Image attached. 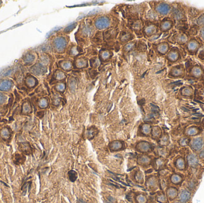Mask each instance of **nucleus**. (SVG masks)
Wrapping results in <instances>:
<instances>
[{
  "label": "nucleus",
  "mask_w": 204,
  "mask_h": 203,
  "mask_svg": "<svg viewBox=\"0 0 204 203\" xmlns=\"http://www.w3.org/2000/svg\"><path fill=\"white\" fill-rule=\"evenodd\" d=\"M0 134H1V136L4 139H8L10 136V132L7 128H4V129H2Z\"/></svg>",
  "instance_id": "nucleus-34"
},
{
  "label": "nucleus",
  "mask_w": 204,
  "mask_h": 203,
  "mask_svg": "<svg viewBox=\"0 0 204 203\" xmlns=\"http://www.w3.org/2000/svg\"><path fill=\"white\" fill-rule=\"evenodd\" d=\"M13 86V82L10 80H3L0 82V91H8Z\"/></svg>",
  "instance_id": "nucleus-12"
},
{
  "label": "nucleus",
  "mask_w": 204,
  "mask_h": 203,
  "mask_svg": "<svg viewBox=\"0 0 204 203\" xmlns=\"http://www.w3.org/2000/svg\"><path fill=\"white\" fill-rule=\"evenodd\" d=\"M168 45L166 44H164V43H162V44H159L158 46H157V51L161 53V54H165L166 53V51H168Z\"/></svg>",
  "instance_id": "nucleus-28"
},
{
  "label": "nucleus",
  "mask_w": 204,
  "mask_h": 203,
  "mask_svg": "<svg viewBox=\"0 0 204 203\" xmlns=\"http://www.w3.org/2000/svg\"><path fill=\"white\" fill-rule=\"evenodd\" d=\"M55 88L58 92L63 93L66 88V85L63 82H59V83L57 84V85H55Z\"/></svg>",
  "instance_id": "nucleus-31"
},
{
  "label": "nucleus",
  "mask_w": 204,
  "mask_h": 203,
  "mask_svg": "<svg viewBox=\"0 0 204 203\" xmlns=\"http://www.w3.org/2000/svg\"><path fill=\"white\" fill-rule=\"evenodd\" d=\"M136 200L139 203H146L147 201L146 197L143 195H138L136 198Z\"/></svg>",
  "instance_id": "nucleus-45"
},
{
  "label": "nucleus",
  "mask_w": 204,
  "mask_h": 203,
  "mask_svg": "<svg viewBox=\"0 0 204 203\" xmlns=\"http://www.w3.org/2000/svg\"><path fill=\"white\" fill-rule=\"evenodd\" d=\"M48 101L46 98H41L39 100V103H38L39 107L41 109L46 108L48 106Z\"/></svg>",
  "instance_id": "nucleus-36"
},
{
  "label": "nucleus",
  "mask_w": 204,
  "mask_h": 203,
  "mask_svg": "<svg viewBox=\"0 0 204 203\" xmlns=\"http://www.w3.org/2000/svg\"><path fill=\"white\" fill-rule=\"evenodd\" d=\"M68 86L72 93H73L77 86V79L74 78H70L69 79H68Z\"/></svg>",
  "instance_id": "nucleus-19"
},
{
  "label": "nucleus",
  "mask_w": 204,
  "mask_h": 203,
  "mask_svg": "<svg viewBox=\"0 0 204 203\" xmlns=\"http://www.w3.org/2000/svg\"><path fill=\"white\" fill-rule=\"evenodd\" d=\"M95 133H96V131L95 130H94L93 129H89L86 131V137L88 139H91L95 136Z\"/></svg>",
  "instance_id": "nucleus-40"
},
{
  "label": "nucleus",
  "mask_w": 204,
  "mask_h": 203,
  "mask_svg": "<svg viewBox=\"0 0 204 203\" xmlns=\"http://www.w3.org/2000/svg\"><path fill=\"white\" fill-rule=\"evenodd\" d=\"M198 24H204V16H202L198 19Z\"/></svg>",
  "instance_id": "nucleus-52"
},
{
  "label": "nucleus",
  "mask_w": 204,
  "mask_h": 203,
  "mask_svg": "<svg viewBox=\"0 0 204 203\" xmlns=\"http://www.w3.org/2000/svg\"><path fill=\"white\" fill-rule=\"evenodd\" d=\"M157 32V28L156 26H155L153 24L148 26L147 27L145 28V29L144 30V32L145 35L147 36H151V35H153L154 33H155Z\"/></svg>",
  "instance_id": "nucleus-17"
},
{
  "label": "nucleus",
  "mask_w": 204,
  "mask_h": 203,
  "mask_svg": "<svg viewBox=\"0 0 204 203\" xmlns=\"http://www.w3.org/2000/svg\"><path fill=\"white\" fill-rule=\"evenodd\" d=\"M183 186L188 189L190 192L194 194L199 186V181L196 178L190 177L184 180Z\"/></svg>",
  "instance_id": "nucleus-3"
},
{
  "label": "nucleus",
  "mask_w": 204,
  "mask_h": 203,
  "mask_svg": "<svg viewBox=\"0 0 204 203\" xmlns=\"http://www.w3.org/2000/svg\"><path fill=\"white\" fill-rule=\"evenodd\" d=\"M111 55H112V54H111L110 51L107 50H102L100 52L99 57L102 61L105 62V61L108 60L110 58Z\"/></svg>",
  "instance_id": "nucleus-18"
},
{
  "label": "nucleus",
  "mask_w": 204,
  "mask_h": 203,
  "mask_svg": "<svg viewBox=\"0 0 204 203\" xmlns=\"http://www.w3.org/2000/svg\"><path fill=\"white\" fill-rule=\"evenodd\" d=\"M190 142L188 138H183L179 141V144L182 147H185L190 144Z\"/></svg>",
  "instance_id": "nucleus-41"
},
{
  "label": "nucleus",
  "mask_w": 204,
  "mask_h": 203,
  "mask_svg": "<svg viewBox=\"0 0 204 203\" xmlns=\"http://www.w3.org/2000/svg\"><path fill=\"white\" fill-rule=\"evenodd\" d=\"M179 192V188L175 186H169L166 188L165 195L169 201L172 202L177 200Z\"/></svg>",
  "instance_id": "nucleus-4"
},
{
  "label": "nucleus",
  "mask_w": 204,
  "mask_h": 203,
  "mask_svg": "<svg viewBox=\"0 0 204 203\" xmlns=\"http://www.w3.org/2000/svg\"><path fill=\"white\" fill-rule=\"evenodd\" d=\"M157 201L159 203H168L169 201L164 192H159L157 195Z\"/></svg>",
  "instance_id": "nucleus-20"
},
{
  "label": "nucleus",
  "mask_w": 204,
  "mask_h": 203,
  "mask_svg": "<svg viewBox=\"0 0 204 203\" xmlns=\"http://www.w3.org/2000/svg\"><path fill=\"white\" fill-rule=\"evenodd\" d=\"M187 163L192 167H196L199 164V158L195 154L192 153L187 156Z\"/></svg>",
  "instance_id": "nucleus-10"
},
{
  "label": "nucleus",
  "mask_w": 204,
  "mask_h": 203,
  "mask_svg": "<svg viewBox=\"0 0 204 203\" xmlns=\"http://www.w3.org/2000/svg\"><path fill=\"white\" fill-rule=\"evenodd\" d=\"M171 26V24L169 21H165L162 24H161V28L162 31H167L169 29H170Z\"/></svg>",
  "instance_id": "nucleus-35"
},
{
  "label": "nucleus",
  "mask_w": 204,
  "mask_h": 203,
  "mask_svg": "<svg viewBox=\"0 0 204 203\" xmlns=\"http://www.w3.org/2000/svg\"><path fill=\"white\" fill-rule=\"evenodd\" d=\"M197 47V44L194 42H191L188 44V48L190 50H195Z\"/></svg>",
  "instance_id": "nucleus-49"
},
{
  "label": "nucleus",
  "mask_w": 204,
  "mask_h": 203,
  "mask_svg": "<svg viewBox=\"0 0 204 203\" xmlns=\"http://www.w3.org/2000/svg\"><path fill=\"white\" fill-rule=\"evenodd\" d=\"M61 69L64 71H69L73 68V64L69 60H62L59 63Z\"/></svg>",
  "instance_id": "nucleus-13"
},
{
  "label": "nucleus",
  "mask_w": 204,
  "mask_h": 203,
  "mask_svg": "<svg viewBox=\"0 0 204 203\" xmlns=\"http://www.w3.org/2000/svg\"><path fill=\"white\" fill-rule=\"evenodd\" d=\"M135 42L132 41V42H129L127 44H126L123 48V50L125 52H129L131 50H133L134 48L135 47Z\"/></svg>",
  "instance_id": "nucleus-26"
},
{
  "label": "nucleus",
  "mask_w": 204,
  "mask_h": 203,
  "mask_svg": "<svg viewBox=\"0 0 204 203\" xmlns=\"http://www.w3.org/2000/svg\"><path fill=\"white\" fill-rule=\"evenodd\" d=\"M35 60V56L32 54H28L24 57V62L26 64H29L33 63Z\"/></svg>",
  "instance_id": "nucleus-25"
},
{
  "label": "nucleus",
  "mask_w": 204,
  "mask_h": 203,
  "mask_svg": "<svg viewBox=\"0 0 204 203\" xmlns=\"http://www.w3.org/2000/svg\"><path fill=\"white\" fill-rule=\"evenodd\" d=\"M6 99H7V97L6 95L0 93V105L4 104L6 101Z\"/></svg>",
  "instance_id": "nucleus-50"
},
{
  "label": "nucleus",
  "mask_w": 204,
  "mask_h": 203,
  "mask_svg": "<svg viewBox=\"0 0 204 203\" xmlns=\"http://www.w3.org/2000/svg\"><path fill=\"white\" fill-rule=\"evenodd\" d=\"M31 71L35 75L40 76L44 75L46 72V68L42 64L38 63L32 67Z\"/></svg>",
  "instance_id": "nucleus-8"
},
{
  "label": "nucleus",
  "mask_w": 204,
  "mask_h": 203,
  "mask_svg": "<svg viewBox=\"0 0 204 203\" xmlns=\"http://www.w3.org/2000/svg\"><path fill=\"white\" fill-rule=\"evenodd\" d=\"M186 160H184V158L182 157H180L176 160L175 166L179 170L184 171L185 169L186 166Z\"/></svg>",
  "instance_id": "nucleus-16"
},
{
  "label": "nucleus",
  "mask_w": 204,
  "mask_h": 203,
  "mask_svg": "<svg viewBox=\"0 0 204 203\" xmlns=\"http://www.w3.org/2000/svg\"><path fill=\"white\" fill-rule=\"evenodd\" d=\"M31 106L28 102H25L23 106V112L24 113H29L31 112Z\"/></svg>",
  "instance_id": "nucleus-38"
},
{
  "label": "nucleus",
  "mask_w": 204,
  "mask_h": 203,
  "mask_svg": "<svg viewBox=\"0 0 204 203\" xmlns=\"http://www.w3.org/2000/svg\"><path fill=\"white\" fill-rule=\"evenodd\" d=\"M67 44V40L63 37H57L53 41V45L55 51L60 54L64 52Z\"/></svg>",
  "instance_id": "nucleus-2"
},
{
  "label": "nucleus",
  "mask_w": 204,
  "mask_h": 203,
  "mask_svg": "<svg viewBox=\"0 0 204 203\" xmlns=\"http://www.w3.org/2000/svg\"><path fill=\"white\" fill-rule=\"evenodd\" d=\"M193 195V194L192 192L182 185L180 188H179L177 200H179L182 203H190L192 200Z\"/></svg>",
  "instance_id": "nucleus-1"
},
{
  "label": "nucleus",
  "mask_w": 204,
  "mask_h": 203,
  "mask_svg": "<svg viewBox=\"0 0 204 203\" xmlns=\"http://www.w3.org/2000/svg\"><path fill=\"white\" fill-rule=\"evenodd\" d=\"M194 74H196V75H199V74H201V71L199 69H196L195 71H194Z\"/></svg>",
  "instance_id": "nucleus-53"
},
{
  "label": "nucleus",
  "mask_w": 204,
  "mask_h": 203,
  "mask_svg": "<svg viewBox=\"0 0 204 203\" xmlns=\"http://www.w3.org/2000/svg\"><path fill=\"white\" fill-rule=\"evenodd\" d=\"M90 63H91V66L92 67H93L94 68H97L100 65L101 62L99 58H98L97 57H94L91 60Z\"/></svg>",
  "instance_id": "nucleus-32"
},
{
  "label": "nucleus",
  "mask_w": 204,
  "mask_h": 203,
  "mask_svg": "<svg viewBox=\"0 0 204 203\" xmlns=\"http://www.w3.org/2000/svg\"></svg>",
  "instance_id": "nucleus-58"
},
{
  "label": "nucleus",
  "mask_w": 204,
  "mask_h": 203,
  "mask_svg": "<svg viewBox=\"0 0 204 203\" xmlns=\"http://www.w3.org/2000/svg\"><path fill=\"white\" fill-rule=\"evenodd\" d=\"M168 57L171 61H175L178 58V54L174 51L170 52L169 54L168 55Z\"/></svg>",
  "instance_id": "nucleus-42"
},
{
  "label": "nucleus",
  "mask_w": 204,
  "mask_h": 203,
  "mask_svg": "<svg viewBox=\"0 0 204 203\" xmlns=\"http://www.w3.org/2000/svg\"><path fill=\"white\" fill-rule=\"evenodd\" d=\"M152 135L153 138H159L162 135V131L159 127L155 126L152 129Z\"/></svg>",
  "instance_id": "nucleus-21"
},
{
  "label": "nucleus",
  "mask_w": 204,
  "mask_h": 203,
  "mask_svg": "<svg viewBox=\"0 0 204 203\" xmlns=\"http://www.w3.org/2000/svg\"><path fill=\"white\" fill-rule=\"evenodd\" d=\"M170 6L165 3H161L158 4L156 7V10L157 13L162 15H167L170 11Z\"/></svg>",
  "instance_id": "nucleus-11"
},
{
  "label": "nucleus",
  "mask_w": 204,
  "mask_h": 203,
  "mask_svg": "<svg viewBox=\"0 0 204 203\" xmlns=\"http://www.w3.org/2000/svg\"><path fill=\"white\" fill-rule=\"evenodd\" d=\"M201 36L203 38V39H204V28L202 29V30L201 31Z\"/></svg>",
  "instance_id": "nucleus-56"
},
{
  "label": "nucleus",
  "mask_w": 204,
  "mask_h": 203,
  "mask_svg": "<svg viewBox=\"0 0 204 203\" xmlns=\"http://www.w3.org/2000/svg\"><path fill=\"white\" fill-rule=\"evenodd\" d=\"M55 80H64L65 79L67 78V76L66 75L65 73H64L63 71H60V70H58L56 71L55 75Z\"/></svg>",
  "instance_id": "nucleus-23"
},
{
  "label": "nucleus",
  "mask_w": 204,
  "mask_h": 203,
  "mask_svg": "<svg viewBox=\"0 0 204 203\" xmlns=\"http://www.w3.org/2000/svg\"><path fill=\"white\" fill-rule=\"evenodd\" d=\"M135 179L138 182H142L143 180V175L141 172H137L135 176Z\"/></svg>",
  "instance_id": "nucleus-44"
},
{
  "label": "nucleus",
  "mask_w": 204,
  "mask_h": 203,
  "mask_svg": "<svg viewBox=\"0 0 204 203\" xmlns=\"http://www.w3.org/2000/svg\"><path fill=\"white\" fill-rule=\"evenodd\" d=\"M190 148L195 151H198L202 149L204 145V140L201 137H197L190 142Z\"/></svg>",
  "instance_id": "nucleus-7"
},
{
  "label": "nucleus",
  "mask_w": 204,
  "mask_h": 203,
  "mask_svg": "<svg viewBox=\"0 0 204 203\" xmlns=\"http://www.w3.org/2000/svg\"><path fill=\"white\" fill-rule=\"evenodd\" d=\"M123 144L121 141H115L111 142L110 144V148L112 150L115 151L122 149Z\"/></svg>",
  "instance_id": "nucleus-22"
},
{
  "label": "nucleus",
  "mask_w": 204,
  "mask_h": 203,
  "mask_svg": "<svg viewBox=\"0 0 204 203\" xmlns=\"http://www.w3.org/2000/svg\"><path fill=\"white\" fill-rule=\"evenodd\" d=\"M77 26V24H71V25L68 26V27H66L64 29V32H70L72 31L73 29H74Z\"/></svg>",
  "instance_id": "nucleus-48"
},
{
  "label": "nucleus",
  "mask_w": 204,
  "mask_h": 203,
  "mask_svg": "<svg viewBox=\"0 0 204 203\" xmlns=\"http://www.w3.org/2000/svg\"></svg>",
  "instance_id": "nucleus-57"
},
{
  "label": "nucleus",
  "mask_w": 204,
  "mask_h": 203,
  "mask_svg": "<svg viewBox=\"0 0 204 203\" xmlns=\"http://www.w3.org/2000/svg\"><path fill=\"white\" fill-rule=\"evenodd\" d=\"M138 163L140 164H148L150 162V158L148 156H141L137 160Z\"/></svg>",
  "instance_id": "nucleus-24"
},
{
  "label": "nucleus",
  "mask_w": 204,
  "mask_h": 203,
  "mask_svg": "<svg viewBox=\"0 0 204 203\" xmlns=\"http://www.w3.org/2000/svg\"><path fill=\"white\" fill-rule=\"evenodd\" d=\"M199 158L203 160L204 159V148L200 150V152L199 153Z\"/></svg>",
  "instance_id": "nucleus-51"
},
{
  "label": "nucleus",
  "mask_w": 204,
  "mask_h": 203,
  "mask_svg": "<svg viewBox=\"0 0 204 203\" xmlns=\"http://www.w3.org/2000/svg\"><path fill=\"white\" fill-rule=\"evenodd\" d=\"M183 93L186 94V95H188L190 94V91H189L188 89H186V90H184V91H183Z\"/></svg>",
  "instance_id": "nucleus-54"
},
{
  "label": "nucleus",
  "mask_w": 204,
  "mask_h": 203,
  "mask_svg": "<svg viewBox=\"0 0 204 203\" xmlns=\"http://www.w3.org/2000/svg\"><path fill=\"white\" fill-rule=\"evenodd\" d=\"M88 66V60L85 57H79L75 61V66L77 69H84Z\"/></svg>",
  "instance_id": "nucleus-9"
},
{
  "label": "nucleus",
  "mask_w": 204,
  "mask_h": 203,
  "mask_svg": "<svg viewBox=\"0 0 204 203\" xmlns=\"http://www.w3.org/2000/svg\"><path fill=\"white\" fill-rule=\"evenodd\" d=\"M158 185L159 182L156 177H151L146 182V186L151 189H157Z\"/></svg>",
  "instance_id": "nucleus-15"
},
{
  "label": "nucleus",
  "mask_w": 204,
  "mask_h": 203,
  "mask_svg": "<svg viewBox=\"0 0 204 203\" xmlns=\"http://www.w3.org/2000/svg\"><path fill=\"white\" fill-rule=\"evenodd\" d=\"M26 84L28 85V86H29V87H33L37 84L36 79L32 76H29L26 79Z\"/></svg>",
  "instance_id": "nucleus-33"
},
{
  "label": "nucleus",
  "mask_w": 204,
  "mask_h": 203,
  "mask_svg": "<svg viewBox=\"0 0 204 203\" xmlns=\"http://www.w3.org/2000/svg\"><path fill=\"white\" fill-rule=\"evenodd\" d=\"M136 149L141 152H147L150 149V144L147 142H140L137 145Z\"/></svg>",
  "instance_id": "nucleus-14"
},
{
  "label": "nucleus",
  "mask_w": 204,
  "mask_h": 203,
  "mask_svg": "<svg viewBox=\"0 0 204 203\" xmlns=\"http://www.w3.org/2000/svg\"><path fill=\"white\" fill-rule=\"evenodd\" d=\"M169 142V138L167 135H164L161 140V144L162 145H167V144Z\"/></svg>",
  "instance_id": "nucleus-47"
},
{
  "label": "nucleus",
  "mask_w": 204,
  "mask_h": 203,
  "mask_svg": "<svg viewBox=\"0 0 204 203\" xmlns=\"http://www.w3.org/2000/svg\"><path fill=\"white\" fill-rule=\"evenodd\" d=\"M68 176H69V179L71 180L72 182L75 181L77 178V173L74 171H69L68 173Z\"/></svg>",
  "instance_id": "nucleus-37"
},
{
  "label": "nucleus",
  "mask_w": 204,
  "mask_h": 203,
  "mask_svg": "<svg viewBox=\"0 0 204 203\" xmlns=\"http://www.w3.org/2000/svg\"><path fill=\"white\" fill-rule=\"evenodd\" d=\"M171 203H182L181 201H180L179 200H175L174 201H173L172 202H171Z\"/></svg>",
  "instance_id": "nucleus-55"
},
{
  "label": "nucleus",
  "mask_w": 204,
  "mask_h": 203,
  "mask_svg": "<svg viewBox=\"0 0 204 203\" xmlns=\"http://www.w3.org/2000/svg\"><path fill=\"white\" fill-rule=\"evenodd\" d=\"M80 51L79 50V48L77 46H73L71 47L69 51V54L72 57H75L79 54Z\"/></svg>",
  "instance_id": "nucleus-29"
},
{
  "label": "nucleus",
  "mask_w": 204,
  "mask_h": 203,
  "mask_svg": "<svg viewBox=\"0 0 204 203\" xmlns=\"http://www.w3.org/2000/svg\"><path fill=\"white\" fill-rule=\"evenodd\" d=\"M187 133L189 136H193V135H196L197 133H198V130L197 129L196 127H191L188 129V130L187 131Z\"/></svg>",
  "instance_id": "nucleus-39"
},
{
  "label": "nucleus",
  "mask_w": 204,
  "mask_h": 203,
  "mask_svg": "<svg viewBox=\"0 0 204 203\" xmlns=\"http://www.w3.org/2000/svg\"><path fill=\"white\" fill-rule=\"evenodd\" d=\"M164 164H165L164 161L162 158H158V159H157L155 161V165L157 168L162 167L164 166Z\"/></svg>",
  "instance_id": "nucleus-43"
},
{
  "label": "nucleus",
  "mask_w": 204,
  "mask_h": 203,
  "mask_svg": "<svg viewBox=\"0 0 204 203\" xmlns=\"http://www.w3.org/2000/svg\"><path fill=\"white\" fill-rule=\"evenodd\" d=\"M60 101H61V98L60 97L57 95H55L53 97V104L55 105V106H59L60 103Z\"/></svg>",
  "instance_id": "nucleus-46"
},
{
  "label": "nucleus",
  "mask_w": 204,
  "mask_h": 203,
  "mask_svg": "<svg viewBox=\"0 0 204 203\" xmlns=\"http://www.w3.org/2000/svg\"><path fill=\"white\" fill-rule=\"evenodd\" d=\"M132 38H133V35L131 33H125L122 34L121 36L120 40L122 42H126L130 41Z\"/></svg>",
  "instance_id": "nucleus-27"
},
{
  "label": "nucleus",
  "mask_w": 204,
  "mask_h": 203,
  "mask_svg": "<svg viewBox=\"0 0 204 203\" xmlns=\"http://www.w3.org/2000/svg\"><path fill=\"white\" fill-rule=\"evenodd\" d=\"M110 20L107 17H100L95 19L94 25L95 28L99 30H103L109 27Z\"/></svg>",
  "instance_id": "nucleus-5"
},
{
  "label": "nucleus",
  "mask_w": 204,
  "mask_h": 203,
  "mask_svg": "<svg viewBox=\"0 0 204 203\" xmlns=\"http://www.w3.org/2000/svg\"><path fill=\"white\" fill-rule=\"evenodd\" d=\"M141 132L144 135H149L151 132V126L149 124H144L141 126Z\"/></svg>",
  "instance_id": "nucleus-30"
},
{
  "label": "nucleus",
  "mask_w": 204,
  "mask_h": 203,
  "mask_svg": "<svg viewBox=\"0 0 204 203\" xmlns=\"http://www.w3.org/2000/svg\"><path fill=\"white\" fill-rule=\"evenodd\" d=\"M184 177L180 173H173L170 177V182L175 187H181L184 182Z\"/></svg>",
  "instance_id": "nucleus-6"
}]
</instances>
